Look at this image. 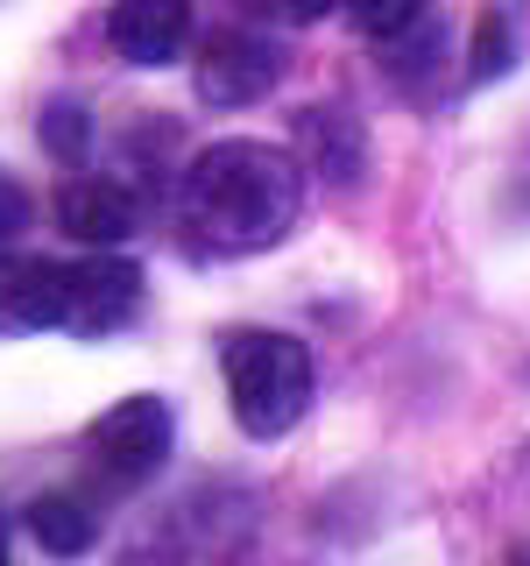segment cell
Returning a JSON list of instances; mask_svg holds the SVG:
<instances>
[{"label": "cell", "instance_id": "6da1fadb", "mask_svg": "<svg viewBox=\"0 0 530 566\" xmlns=\"http://www.w3.org/2000/svg\"><path fill=\"white\" fill-rule=\"evenodd\" d=\"M305 164L276 142H212L184 170V227L212 255H262L297 227Z\"/></svg>", "mask_w": 530, "mask_h": 566}, {"label": "cell", "instance_id": "7a4b0ae2", "mask_svg": "<svg viewBox=\"0 0 530 566\" xmlns=\"http://www.w3.org/2000/svg\"><path fill=\"white\" fill-rule=\"evenodd\" d=\"M141 312V270L120 255H85V262H8L0 255V333H99L128 326Z\"/></svg>", "mask_w": 530, "mask_h": 566}, {"label": "cell", "instance_id": "3957f363", "mask_svg": "<svg viewBox=\"0 0 530 566\" xmlns=\"http://www.w3.org/2000/svg\"><path fill=\"white\" fill-rule=\"evenodd\" d=\"M220 368H226V403H234L247 439H283L311 411V354H305V340H290V333L247 326V333L226 340Z\"/></svg>", "mask_w": 530, "mask_h": 566}, {"label": "cell", "instance_id": "277c9868", "mask_svg": "<svg viewBox=\"0 0 530 566\" xmlns=\"http://www.w3.org/2000/svg\"><path fill=\"white\" fill-rule=\"evenodd\" d=\"M170 432H177V424H170V403L163 397H120L114 411L93 418L85 453H93L99 482L135 489V482H149V474L170 460Z\"/></svg>", "mask_w": 530, "mask_h": 566}, {"label": "cell", "instance_id": "5b68a950", "mask_svg": "<svg viewBox=\"0 0 530 566\" xmlns=\"http://www.w3.org/2000/svg\"><path fill=\"white\" fill-rule=\"evenodd\" d=\"M283 78V50L255 29H212L199 50V99L205 106H255Z\"/></svg>", "mask_w": 530, "mask_h": 566}, {"label": "cell", "instance_id": "8992f818", "mask_svg": "<svg viewBox=\"0 0 530 566\" xmlns=\"http://www.w3.org/2000/svg\"><path fill=\"white\" fill-rule=\"evenodd\" d=\"M106 35L114 50L141 71H163L184 57V35H191V0H114L106 14Z\"/></svg>", "mask_w": 530, "mask_h": 566}, {"label": "cell", "instance_id": "52a82bcc", "mask_svg": "<svg viewBox=\"0 0 530 566\" xmlns=\"http://www.w3.org/2000/svg\"><path fill=\"white\" fill-rule=\"evenodd\" d=\"M57 220H64V234H71V241H85V248H114V241H128V234H135L141 206H135V191L106 185V177H78V185H64V191H57Z\"/></svg>", "mask_w": 530, "mask_h": 566}, {"label": "cell", "instance_id": "ba28073f", "mask_svg": "<svg viewBox=\"0 0 530 566\" xmlns=\"http://www.w3.org/2000/svg\"><path fill=\"white\" fill-rule=\"evenodd\" d=\"M29 531H35L43 553L78 559V553H93V538H99V503L85 489H43L29 503Z\"/></svg>", "mask_w": 530, "mask_h": 566}, {"label": "cell", "instance_id": "9c48e42d", "mask_svg": "<svg viewBox=\"0 0 530 566\" xmlns=\"http://www.w3.org/2000/svg\"><path fill=\"white\" fill-rule=\"evenodd\" d=\"M340 8H347V22L361 35H403L432 0H340Z\"/></svg>", "mask_w": 530, "mask_h": 566}, {"label": "cell", "instance_id": "30bf717a", "mask_svg": "<svg viewBox=\"0 0 530 566\" xmlns=\"http://www.w3.org/2000/svg\"><path fill=\"white\" fill-rule=\"evenodd\" d=\"M241 8H255V14H269V22H318V14H332L340 0H241Z\"/></svg>", "mask_w": 530, "mask_h": 566}, {"label": "cell", "instance_id": "8fae6325", "mask_svg": "<svg viewBox=\"0 0 530 566\" xmlns=\"http://www.w3.org/2000/svg\"><path fill=\"white\" fill-rule=\"evenodd\" d=\"M22 227H29V199H22L14 185H0V255H14Z\"/></svg>", "mask_w": 530, "mask_h": 566}, {"label": "cell", "instance_id": "7c38bea8", "mask_svg": "<svg viewBox=\"0 0 530 566\" xmlns=\"http://www.w3.org/2000/svg\"><path fill=\"white\" fill-rule=\"evenodd\" d=\"M78 142H85L78 106H50V149H78Z\"/></svg>", "mask_w": 530, "mask_h": 566}, {"label": "cell", "instance_id": "4fadbf2b", "mask_svg": "<svg viewBox=\"0 0 530 566\" xmlns=\"http://www.w3.org/2000/svg\"><path fill=\"white\" fill-rule=\"evenodd\" d=\"M509 64V43H502V22H481V78H495V71Z\"/></svg>", "mask_w": 530, "mask_h": 566}, {"label": "cell", "instance_id": "5bb4252c", "mask_svg": "<svg viewBox=\"0 0 530 566\" xmlns=\"http://www.w3.org/2000/svg\"><path fill=\"white\" fill-rule=\"evenodd\" d=\"M0 566H8V524H0Z\"/></svg>", "mask_w": 530, "mask_h": 566}, {"label": "cell", "instance_id": "9a60e30c", "mask_svg": "<svg viewBox=\"0 0 530 566\" xmlns=\"http://www.w3.org/2000/svg\"><path fill=\"white\" fill-rule=\"evenodd\" d=\"M509 566H530V545H523V553H517V559H509Z\"/></svg>", "mask_w": 530, "mask_h": 566}]
</instances>
